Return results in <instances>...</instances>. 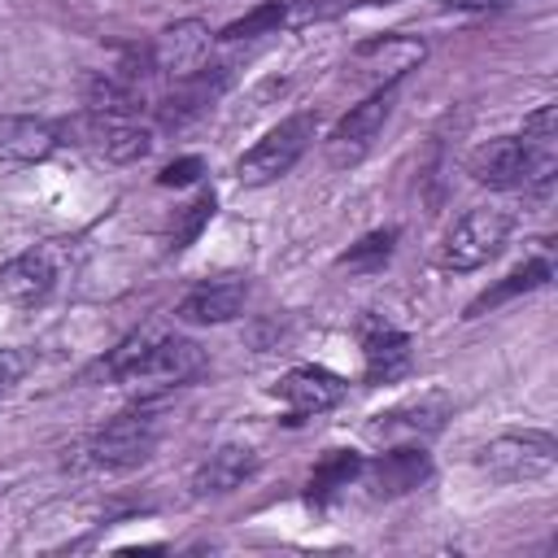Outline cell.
<instances>
[{"instance_id":"6da1fadb","label":"cell","mask_w":558,"mask_h":558,"mask_svg":"<svg viewBox=\"0 0 558 558\" xmlns=\"http://www.w3.org/2000/svg\"><path fill=\"white\" fill-rule=\"evenodd\" d=\"M471 179L497 192H536L545 196L554 187L558 174V105H541L523 118L519 135H497L488 144H480L466 161Z\"/></svg>"},{"instance_id":"7a4b0ae2","label":"cell","mask_w":558,"mask_h":558,"mask_svg":"<svg viewBox=\"0 0 558 558\" xmlns=\"http://www.w3.org/2000/svg\"><path fill=\"white\" fill-rule=\"evenodd\" d=\"M100 371L113 384H166L170 388V384H187L205 371V349L187 336L140 327L118 349H109Z\"/></svg>"},{"instance_id":"3957f363","label":"cell","mask_w":558,"mask_h":558,"mask_svg":"<svg viewBox=\"0 0 558 558\" xmlns=\"http://www.w3.org/2000/svg\"><path fill=\"white\" fill-rule=\"evenodd\" d=\"M161 427H166L161 405H157V401H140V405L113 414L100 432H92V440H87L83 453H87V462L100 466V471L140 466V462L153 458V449H157V440H161Z\"/></svg>"},{"instance_id":"277c9868","label":"cell","mask_w":558,"mask_h":558,"mask_svg":"<svg viewBox=\"0 0 558 558\" xmlns=\"http://www.w3.org/2000/svg\"><path fill=\"white\" fill-rule=\"evenodd\" d=\"M554 466H558V440L541 427L501 432L475 449V471L493 484H536L554 475Z\"/></svg>"},{"instance_id":"5b68a950","label":"cell","mask_w":558,"mask_h":558,"mask_svg":"<svg viewBox=\"0 0 558 558\" xmlns=\"http://www.w3.org/2000/svg\"><path fill=\"white\" fill-rule=\"evenodd\" d=\"M506 240H510V214L506 209H488V205L466 209L462 218H453V227L436 244V266L445 275L480 270L484 262H493L501 253Z\"/></svg>"},{"instance_id":"8992f818","label":"cell","mask_w":558,"mask_h":558,"mask_svg":"<svg viewBox=\"0 0 558 558\" xmlns=\"http://www.w3.org/2000/svg\"><path fill=\"white\" fill-rule=\"evenodd\" d=\"M427 61V39L423 35H405V31H384V35H371L362 44H353L344 70L366 83L371 92L375 87H397L410 70H418Z\"/></svg>"},{"instance_id":"52a82bcc","label":"cell","mask_w":558,"mask_h":558,"mask_svg":"<svg viewBox=\"0 0 558 558\" xmlns=\"http://www.w3.org/2000/svg\"><path fill=\"white\" fill-rule=\"evenodd\" d=\"M310 144H314V118H310V113H292V118H283L279 126H270V131L235 161V179L248 183V187L275 183V179H283V174L305 157Z\"/></svg>"},{"instance_id":"ba28073f","label":"cell","mask_w":558,"mask_h":558,"mask_svg":"<svg viewBox=\"0 0 558 558\" xmlns=\"http://www.w3.org/2000/svg\"><path fill=\"white\" fill-rule=\"evenodd\" d=\"M449 410H453V401L445 397V392H418V397H410V401H397V405H388V410H379L371 423H366V440L371 445H423V440H432L440 427H445V418H449Z\"/></svg>"},{"instance_id":"9c48e42d","label":"cell","mask_w":558,"mask_h":558,"mask_svg":"<svg viewBox=\"0 0 558 558\" xmlns=\"http://www.w3.org/2000/svg\"><path fill=\"white\" fill-rule=\"evenodd\" d=\"M392 105H397V87H375L366 100H357L336 126L331 135L323 140L327 144V161L331 166H353L371 153V144L379 140L384 122L392 118Z\"/></svg>"},{"instance_id":"30bf717a","label":"cell","mask_w":558,"mask_h":558,"mask_svg":"<svg viewBox=\"0 0 558 558\" xmlns=\"http://www.w3.org/2000/svg\"><path fill=\"white\" fill-rule=\"evenodd\" d=\"M61 266H65V248L52 244V240L9 257L0 266V301L4 305H39L57 288Z\"/></svg>"},{"instance_id":"8fae6325","label":"cell","mask_w":558,"mask_h":558,"mask_svg":"<svg viewBox=\"0 0 558 558\" xmlns=\"http://www.w3.org/2000/svg\"><path fill=\"white\" fill-rule=\"evenodd\" d=\"M344 392H349V384L336 371H327V366H292L275 384V397L288 410V423H301V418L336 410L344 401Z\"/></svg>"},{"instance_id":"7c38bea8","label":"cell","mask_w":558,"mask_h":558,"mask_svg":"<svg viewBox=\"0 0 558 558\" xmlns=\"http://www.w3.org/2000/svg\"><path fill=\"white\" fill-rule=\"evenodd\" d=\"M209 44H214V31H209L201 17L170 22V26L148 44L153 74H166V78H187V74H196V70L209 61Z\"/></svg>"},{"instance_id":"4fadbf2b","label":"cell","mask_w":558,"mask_h":558,"mask_svg":"<svg viewBox=\"0 0 558 558\" xmlns=\"http://www.w3.org/2000/svg\"><path fill=\"white\" fill-rule=\"evenodd\" d=\"M244 301H248V279L244 275H214V279H201L183 292V301L174 305V318L192 323V327L231 323V318H240Z\"/></svg>"},{"instance_id":"5bb4252c","label":"cell","mask_w":558,"mask_h":558,"mask_svg":"<svg viewBox=\"0 0 558 558\" xmlns=\"http://www.w3.org/2000/svg\"><path fill=\"white\" fill-rule=\"evenodd\" d=\"M427 475H432V458L418 445H388L379 458L362 462V484L371 488V497H405L423 488Z\"/></svg>"},{"instance_id":"9a60e30c","label":"cell","mask_w":558,"mask_h":558,"mask_svg":"<svg viewBox=\"0 0 558 558\" xmlns=\"http://www.w3.org/2000/svg\"><path fill=\"white\" fill-rule=\"evenodd\" d=\"M327 13H336V4H327V0H266V4H257L253 13H244V17L227 22V26L218 31V39H231V44H235V39L279 35V31L310 26V22L327 17Z\"/></svg>"},{"instance_id":"2e32d148","label":"cell","mask_w":558,"mask_h":558,"mask_svg":"<svg viewBox=\"0 0 558 558\" xmlns=\"http://www.w3.org/2000/svg\"><path fill=\"white\" fill-rule=\"evenodd\" d=\"M87 144L113 161V166H131L140 157L153 153V131L126 113H92L87 118Z\"/></svg>"},{"instance_id":"e0dca14e","label":"cell","mask_w":558,"mask_h":558,"mask_svg":"<svg viewBox=\"0 0 558 558\" xmlns=\"http://www.w3.org/2000/svg\"><path fill=\"white\" fill-rule=\"evenodd\" d=\"M262 466V453L253 445H218L214 453L201 458V466L192 471V493L196 497H222L235 493L244 480H253Z\"/></svg>"},{"instance_id":"ac0fdd59","label":"cell","mask_w":558,"mask_h":558,"mask_svg":"<svg viewBox=\"0 0 558 558\" xmlns=\"http://www.w3.org/2000/svg\"><path fill=\"white\" fill-rule=\"evenodd\" d=\"M410 336L379 323V318H366L362 323V362H366V384H392L410 371Z\"/></svg>"},{"instance_id":"d6986e66","label":"cell","mask_w":558,"mask_h":558,"mask_svg":"<svg viewBox=\"0 0 558 558\" xmlns=\"http://www.w3.org/2000/svg\"><path fill=\"white\" fill-rule=\"evenodd\" d=\"M57 144H61V135L48 118H26V113L0 118V161L4 166H35V161L52 157Z\"/></svg>"},{"instance_id":"ffe728a7","label":"cell","mask_w":558,"mask_h":558,"mask_svg":"<svg viewBox=\"0 0 558 558\" xmlns=\"http://www.w3.org/2000/svg\"><path fill=\"white\" fill-rule=\"evenodd\" d=\"M222 83H227V70H222V65H209V61H205L196 74L174 78L170 96L161 100V122H166V126H183L187 118H196V113L222 92Z\"/></svg>"},{"instance_id":"44dd1931","label":"cell","mask_w":558,"mask_h":558,"mask_svg":"<svg viewBox=\"0 0 558 558\" xmlns=\"http://www.w3.org/2000/svg\"><path fill=\"white\" fill-rule=\"evenodd\" d=\"M549 275H554V262H549V257H532V262L514 266L501 283H493L488 292H480V296L466 305V318H480L484 310H497L501 301H510V296H519V292H536V288H545Z\"/></svg>"},{"instance_id":"7402d4cb","label":"cell","mask_w":558,"mask_h":558,"mask_svg":"<svg viewBox=\"0 0 558 558\" xmlns=\"http://www.w3.org/2000/svg\"><path fill=\"white\" fill-rule=\"evenodd\" d=\"M362 453H349V449H331L314 471H310V501L314 506H327L336 493H344L357 475H362Z\"/></svg>"},{"instance_id":"603a6c76","label":"cell","mask_w":558,"mask_h":558,"mask_svg":"<svg viewBox=\"0 0 558 558\" xmlns=\"http://www.w3.org/2000/svg\"><path fill=\"white\" fill-rule=\"evenodd\" d=\"M392 244H397V231H392V227H388V231H371V235H362V240L340 257V266H349V270L384 266V262H388V253H392Z\"/></svg>"},{"instance_id":"cb8c5ba5","label":"cell","mask_w":558,"mask_h":558,"mask_svg":"<svg viewBox=\"0 0 558 558\" xmlns=\"http://www.w3.org/2000/svg\"><path fill=\"white\" fill-rule=\"evenodd\" d=\"M214 205H218V201H214V192H201V196L179 214V227L170 231V248H174V253H179V248H187V244L201 235V227L214 218Z\"/></svg>"},{"instance_id":"d4e9b609","label":"cell","mask_w":558,"mask_h":558,"mask_svg":"<svg viewBox=\"0 0 558 558\" xmlns=\"http://www.w3.org/2000/svg\"><path fill=\"white\" fill-rule=\"evenodd\" d=\"M31 371H35V353L31 349H22V344L0 349V401H9Z\"/></svg>"},{"instance_id":"484cf974","label":"cell","mask_w":558,"mask_h":558,"mask_svg":"<svg viewBox=\"0 0 558 558\" xmlns=\"http://www.w3.org/2000/svg\"><path fill=\"white\" fill-rule=\"evenodd\" d=\"M201 170H205L201 157H179V161H170V166L157 174V183H161V187H183V183H196Z\"/></svg>"},{"instance_id":"4316f807","label":"cell","mask_w":558,"mask_h":558,"mask_svg":"<svg viewBox=\"0 0 558 558\" xmlns=\"http://www.w3.org/2000/svg\"><path fill=\"white\" fill-rule=\"evenodd\" d=\"M445 9H466V13H493V9H501L506 0H440Z\"/></svg>"}]
</instances>
